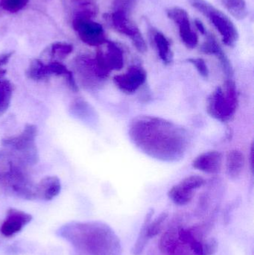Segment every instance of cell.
<instances>
[{"instance_id": "cell-1", "label": "cell", "mask_w": 254, "mask_h": 255, "mask_svg": "<svg viewBox=\"0 0 254 255\" xmlns=\"http://www.w3.org/2000/svg\"><path fill=\"white\" fill-rule=\"evenodd\" d=\"M128 135L140 151L161 161H178L187 149L185 129L158 117L143 115L134 118L128 127Z\"/></svg>"}, {"instance_id": "cell-2", "label": "cell", "mask_w": 254, "mask_h": 255, "mask_svg": "<svg viewBox=\"0 0 254 255\" xmlns=\"http://www.w3.org/2000/svg\"><path fill=\"white\" fill-rule=\"evenodd\" d=\"M78 255H122V245L116 232L101 222L72 223L60 230Z\"/></svg>"}, {"instance_id": "cell-3", "label": "cell", "mask_w": 254, "mask_h": 255, "mask_svg": "<svg viewBox=\"0 0 254 255\" xmlns=\"http://www.w3.org/2000/svg\"><path fill=\"white\" fill-rule=\"evenodd\" d=\"M224 86L216 88L209 97L207 112L212 118L225 123L232 119L237 112L238 95L232 79H227Z\"/></svg>"}, {"instance_id": "cell-4", "label": "cell", "mask_w": 254, "mask_h": 255, "mask_svg": "<svg viewBox=\"0 0 254 255\" xmlns=\"http://www.w3.org/2000/svg\"><path fill=\"white\" fill-rule=\"evenodd\" d=\"M192 7L210 19L220 33L222 41L226 46L233 47L238 41L239 33L237 27L223 12L215 7L206 0H188Z\"/></svg>"}, {"instance_id": "cell-5", "label": "cell", "mask_w": 254, "mask_h": 255, "mask_svg": "<svg viewBox=\"0 0 254 255\" xmlns=\"http://www.w3.org/2000/svg\"><path fill=\"white\" fill-rule=\"evenodd\" d=\"M37 136V127L33 124H26L23 130L16 136L4 138L1 141L4 146L10 147L13 149L23 154L28 161L37 162V148L35 139Z\"/></svg>"}, {"instance_id": "cell-6", "label": "cell", "mask_w": 254, "mask_h": 255, "mask_svg": "<svg viewBox=\"0 0 254 255\" xmlns=\"http://www.w3.org/2000/svg\"><path fill=\"white\" fill-rule=\"evenodd\" d=\"M73 27L81 40L88 46H99L107 43L102 25L92 19L74 16Z\"/></svg>"}, {"instance_id": "cell-7", "label": "cell", "mask_w": 254, "mask_h": 255, "mask_svg": "<svg viewBox=\"0 0 254 255\" xmlns=\"http://www.w3.org/2000/svg\"><path fill=\"white\" fill-rule=\"evenodd\" d=\"M111 21L116 31L130 37L138 52L145 53L147 51V45L142 33L137 25L129 19L126 11L122 9H117L112 13Z\"/></svg>"}, {"instance_id": "cell-8", "label": "cell", "mask_w": 254, "mask_h": 255, "mask_svg": "<svg viewBox=\"0 0 254 255\" xmlns=\"http://www.w3.org/2000/svg\"><path fill=\"white\" fill-rule=\"evenodd\" d=\"M167 15L178 26L179 34L182 42L188 49H194L198 43L196 32L191 27L189 16L184 9L173 7L167 10Z\"/></svg>"}, {"instance_id": "cell-9", "label": "cell", "mask_w": 254, "mask_h": 255, "mask_svg": "<svg viewBox=\"0 0 254 255\" xmlns=\"http://www.w3.org/2000/svg\"><path fill=\"white\" fill-rule=\"evenodd\" d=\"M147 79V73L141 66L133 65L126 73L116 75L113 77L116 86L124 94H133L144 85Z\"/></svg>"}, {"instance_id": "cell-10", "label": "cell", "mask_w": 254, "mask_h": 255, "mask_svg": "<svg viewBox=\"0 0 254 255\" xmlns=\"http://www.w3.org/2000/svg\"><path fill=\"white\" fill-rule=\"evenodd\" d=\"M179 240L183 245H188L195 255H213L217 251L218 243L214 238H195L190 229L180 228Z\"/></svg>"}, {"instance_id": "cell-11", "label": "cell", "mask_w": 254, "mask_h": 255, "mask_svg": "<svg viewBox=\"0 0 254 255\" xmlns=\"http://www.w3.org/2000/svg\"><path fill=\"white\" fill-rule=\"evenodd\" d=\"M32 219L31 214L16 208H10L7 210L6 219L1 225L0 229L1 233L7 238L13 236L19 233L26 225L31 223Z\"/></svg>"}, {"instance_id": "cell-12", "label": "cell", "mask_w": 254, "mask_h": 255, "mask_svg": "<svg viewBox=\"0 0 254 255\" xmlns=\"http://www.w3.org/2000/svg\"><path fill=\"white\" fill-rule=\"evenodd\" d=\"M223 156L220 151H209L199 154L192 161L195 169L207 174H218L221 172Z\"/></svg>"}, {"instance_id": "cell-13", "label": "cell", "mask_w": 254, "mask_h": 255, "mask_svg": "<svg viewBox=\"0 0 254 255\" xmlns=\"http://www.w3.org/2000/svg\"><path fill=\"white\" fill-rule=\"evenodd\" d=\"M76 64L81 79L88 86L95 85L98 81H102L98 76L95 60L89 57L81 56L77 58Z\"/></svg>"}, {"instance_id": "cell-14", "label": "cell", "mask_w": 254, "mask_h": 255, "mask_svg": "<svg viewBox=\"0 0 254 255\" xmlns=\"http://www.w3.org/2000/svg\"><path fill=\"white\" fill-rule=\"evenodd\" d=\"M61 181L58 177L55 175L44 177L36 186L37 197L46 201L55 199L61 193Z\"/></svg>"}, {"instance_id": "cell-15", "label": "cell", "mask_w": 254, "mask_h": 255, "mask_svg": "<svg viewBox=\"0 0 254 255\" xmlns=\"http://www.w3.org/2000/svg\"><path fill=\"white\" fill-rule=\"evenodd\" d=\"M246 158L244 154L239 149L229 151L226 157V172L231 179H237L244 169Z\"/></svg>"}, {"instance_id": "cell-16", "label": "cell", "mask_w": 254, "mask_h": 255, "mask_svg": "<svg viewBox=\"0 0 254 255\" xmlns=\"http://www.w3.org/2000/svg\"><path fill=\"white\" fill-rule=\"evenodd\" d=\"M179 226H172L164 232L159 241V248L164 254L171 255L183 245L179 241Z\"/></svg>"}, {"instance_id": "cell-17", "label": "cell", "mask_w": 254, "mask_h": 255, "mask_svg": "<svg viewBox=\"0 0 254 255\" xmlns=\"http://www.w3.org/2000/svg\"><path fill=\"white\" fill-rule=\"evenodd\" d=\"M106 44L107 51L104 52V56L110 71L122 70L124 67L123 51L114 42L107 40Z\"/></svg>"}, {"instance_id": "cell-18", "label": "cell", "mask_w": 254, "mask_h": 255, "mask_svg": "<svg viewBox=\"0 0 254 255\" xmlns=\"http://www.w3.org/2000/svg\"><path fill=\"white\" fill-rule=\"evenodd\" d=\"M47 67L50 76L55 75V76H62L65 79L67 85L72 91L75 93L79 91V86H78L77 82L73 76V73L69 70L62 63L57 61H52L47 64Z\"/></svg>"}, {"instance_id": "cell-19", "label": "cell", "mask_w": 254, "mask_h": 255, "mask_svg": "<svg viewBox=\"0 0 254 255\" xmlns=\"http://www.w3.org/2000/svg\"><path fill=\"white\" fill-rule=\"evenodd\" d=\"M154 43L158 50V55L165 64H169L173 61V52L169 39L160 31L153 34Z\"/></svg>"}, {"instance_id": "cell-20", "label": "cell", "mask_w": 254, "mask_h": 255, "mask_svg": "<svg viewBox=\"0 0 254 255\" xmlns=\"http://www.w3.org/2000/svg\"><path fill=\"white\" fill-rule=\"evenodd\" d=\"M195 194V191L189 190L179 183L178 184L173 186L168 192L169 199L177 205H187L192 200Z\"/></svg>"}, {"instance_id": "cell-21", "label": "cell", "mask_w": 254, "mask_h": 255, "mask_svg": "<svg viewBox=\"0 0 254 255\" xmlns=\"http://www.w3.org/2000/svg\"><path fill=\"white\" fill-rule=\"evenodd\" d=\"M154 212H155L154 210L151 209L146 214L144 223H143L141 230H140V234H139L138 238H137V241L134 244V247L132 248V251H131L133 255H141L143 252L144 251L146 246H147L148 243H149V239L148 238L147 227L149 222L152 220Z\"/></svg>"}, {"instance_id": "cell-22", "label": "cell", "mask_w": 254, "mask_h": 255, "mask_svg": "<svg viewBox=\"0 0 254 255\" xmlns=\"http://www.w3.org/2000/svg\"><path fill=\"white\" fill-rule=\"evenodd\" d=\"M13 85L10 81L0 79V116H2L8 110L13 96Z\"/></svg>"}, {"instance_id": "cell-23", "label": "cell", "mask_w": 254, "mask_h": 255, "mask_svg": "<svg viewBox=\"0 0 254 255\" xmlns=\"http://www.w3.org/2000/svg\"><path fill=\"white\" fill-rule=\"evenodd\" d=\"M26 76L28 79L34 81L44 80L51 76L47 64H45L40 59H34L31 61L26 71Z\"/></svg>"}, {"instance_id": "cell-24", "label": "cell", "mask_w": 254, "mask_h": 255, "mask_svg": "<svg viewBox=\"0 0 254 255\" xmlns=\"http://www.w3.org/2000/svg\"><path fill=\"white\" fill-rule=\"evenodd\" d=\"M222 2L236 19H243L247 16L249 11L245 0H222Z\"/></svg>"}, {"instance_id": "cell-25", "label": "cell", "mask_w": 254, "mask_h": 255, "mask_svg": "<svg viewBox=\"0 0 254 255\" xmlns=\"http://www.w3.org/2000/svg\"><path fill=\"white\" fill-rule=\"evenodd\" d=\"M167 217H168V214L167 212H164L160 214V216H158L153 221L152 220L149 222L147 227V235L149 240L158 236L161 233Z\"/></svg>"}, {"instance_id": "cell-26", "label": "cell", "mask_w": 254, "mask_h": 255, "mask_svg": "<svg viewBox=\"0 0 254 255\" xmlns=\"http://www.w3.org/2000/svg\"><path fill=\"white\" fill-rule=\"evenodd\" d=\"M29 0H0V5L3 10L9 13H17L22 10Z\"/></svg>"}, {"instance_id": "cell-27", "label": "cell", "mask_w": 254, "mask_h": 255, "mask_svg": "<svg viewBox=\"0 0 254 255\" xmlns=\"http://www.w3.org/2000/svg\"><path fill=\"white\" fill-rule=\"evenodd\" d=\"M73 51V46L69 43H53L51 46V54L53 56H57L60 58H65L67 55L72 53Z\"/></svg>"}, {"instance_id": "cell-28", "label": "cell", "mask_w": 254, "mask_h": 255, "mask_svg": "<svg viewBox=\"0 0 254 255\" xmlns=\"http://www.w3.org/2000/svg\"><path fill=\"white\" fill-rule=\"evenodd\" d=\"M205 180L202 177L198 176V175H190V176L183 178L180 181V184L192 191H195L203 187L205 184Z\"/></svg>"}, {"instance_id": "cell-29", "label": "cell", "mask_w": 254, "mask_h": 255, "mask_svg": "<svg viewBox=\"0 0 254 255\" xmlns=\"http://www.w3.org/2000/svg\"><path fill=\"white\" fill-rule=\"evenodd\" d=\"M187 61L188 62L192 64L196 68V70H198V73L202 77L208 78L210 71H209L208 67H207V64H206L204 59L201 58H189Z\"/></svg>"}, {"instance_id": "cell-30", "label": "cell", "mask_w": 254, "mask_h": 255, "mask_svg": "<svg viewBox=\"0 0 254 255\" xmlns=\"http://www.w3.org/2000/svg\"><path fill=\"white\" fill-rule=\"evenodd\" d=\"M13 55V52H7V53L1 54L0 55V70L3 66L5 65L8 63L9 60Z\"/></svg>"}, {"instance_id": "cell-31", "label": "cell", "mask_w": 254, "mask_h": 255, "mask_svg": "<svg viewBox=\"0 0 254 255\" xmlns=\"http://www.w3.org/2000/svg\"><path fill=\"white\" fill-rule=\"evenodd\" d=\"M195 25L196 28H198V31H200V33H201L202 34H207L205 26H204V24H203V22H201V20H199V19H195Z\"/></svg>"}, {"instance_id": "cell-32", "label": "cell", "mask_w": 254, "mask_h": 255, "mask_svg": "<svg viewBox=\"0 0 254 255\" xmlns=\"http://www.w3.org/2000/svg\"><path fill=\"white\" fill-rule=\"evenodd\" d=\"M250 163H251V169H252V172H253V171H254V145H253V144H252V147H251Z\"/></svg>"}, {"instance_id": "cell-33", "label": "cell", "mask_w": 254, "mask_h": 255, "mask_svg": "<svg viewBox=\"0 0 254 255\" xmlns=\"http://www.w3.org/2000/svg\"><path fill=\"white\" fill-rule=\"evenodd\" d=\"M171 255H189L187 254V253H186V252L184 251V250H182L181 248H180V247H179L178 249H177V250H176L175 252H174V254Z\"/></svg>"}]
</instances>
